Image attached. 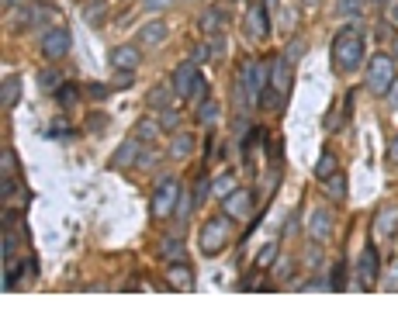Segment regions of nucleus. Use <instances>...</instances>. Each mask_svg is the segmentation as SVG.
<instances>
[{
    "instance_id": "1",
    "label": "nucleus",
    "mask_w": 398,
    "mask_h": 311,
    "mask_svg": "<svg viewBox=\"0 0 398 311\" xmlns=\"http://www.w3.org/2000/svg\"><path fill=\"white\" fill-rule=\"evenodd\" d=\"M329 56H332V69L350 76L364 66L367 56V42H364V28L361 25H346L332 35V45H329Z\"/></svg>"
},
{
    "instance_id": "2",
    "label": "nucleus",
    "mask_w": 398,
    "mask_h": 311,
    "mask_svg": "<svg viewBox=\"0 0 398 311\" xmlns=\"http://www.w3.org/2000/svg\"><path fill=\"white\" fill-rule=\"evenodd\" d=\"M233 215H226V211H218V215H211L204 225H201L198 232V249L201 256H218L222 249L229 246V239H233Z\"/></svg>"
},
{
    "instance_id": "3",
    "label": "nucleus",
    "mask_w": 398,
    "mask_h": 311,
    "mask_svg": "<svg viewBox=\"0 0 398 311\" xmlns=\"http://www.w3.org/2000/svg\"><path fill=\"white\" fill-rule=\"evenodd\" d=\"M398 80V69H395V56L388 52H374L370 56V66H367V93L374 97H388L392 83Z\"/></svg>"
},
{
    "instance_id": "4",
    "label": "nucleus",
    "mask_w": 398,
    "mask_h": 311,
    "mask_svg": "<svg viewBox=\"0 0 398 311\" xmlns=\"http://www.w3.org/2000/svg\"><path fill=\"white\" fill-rule=\"evenodd\" d=\"M177 197H180V180L177 177H163L156 190H153V197H149V211L156 221H163V218L173 215V208H177Z\"/></svg>"
},
{
    "instance_id": "5",
    "label": "nucleus",
    "mask_w": 398,
    "mask_h": 311,
    "mask_svg": "<svg viewBox=\"0 0 398 311\" xmlns=\"http://www.w3.org/2000/svg\"><path fill=\"white\" fill-rule=\"evenodd\" d=\"M69 49H73V35H69V28H63V25H52V28L42 35V56L49 62H59Z\"/></svg>"
},
{
    "instance_id": "6",
    "label": "nucleus",
    "mask_w": 398,
    "mask_h": 311,
    "mask_svg": "<svg viewBox=\"0 0 398 311\" xmlns=\"http://www.w3.org/2000/svg\"><path fill=\"white\" fill-rule=\"evenodd\" d=\"M242 31H246V38H250V42H264L267 35H270V14H267V4L253 0V4L246 7Z\"/></svg>"
},
{
    "instance_id": "7",
    "label": "nucleus",
    "mask_w": 398,
    "mask_h": 311,
    "mask_svg": "<svg viewBox=\"0 0 398 311\" xmlns=\"http://www.w3.org/2000/svg\"><path fill=\"white\" fill-rule=\"evenodd\" d=\"M201 80L198 73V62L187 59L180 62L177 69H173V76H170V83H173V93H177V100H191V90H194V83Z\"/></svg>"
},
{
    "instance_id": "8",
    "label": "nucleus",
    "mask_w": 398,
    "mask_h": 311,
    "mask_svg": "<svg viewBox=\"0 0 398 311\" xmlns=\"http://www.w3.org/2000/svg\"><path fill=\"white\" fill-rule=\"evenodd\" d=\"M14 21H18V25H35V28H42V25H49V21H59V11H56L52 4H32L28 11L14 14Z\"/></svg>"
},
{
    "instance_id": "9",
    "label": "nucleus",
    "mask_w": 398,
    "mask_h": 311,
    "mask_svg": "<svg viewBox=\"0 0 398 311\" xmlns=\"http://www.w3.org/2000/svg\"><path fill=\"white\" fill-rule=\"evenodd\" d=\"M139 156H142V142L132 135V139H125V142L115 149L111 170H132V166H139Z\"/></svg>"
},
{
    "instance_id": "10",
    "label": "nucleus",
    "mask_w": 398,
    "mask_h": 311,
    "mask_svg": "<svg viewBox=\"0 0 398 311\" xmlns=\"http://www.w3.org/2000/svg\"><path fill=\"white\" fill-rule=\"evenodd\" d=\"M250 208H253V194L250 190H242V187H235L233 194H226L222 197V211L233 218H246L250 215Z\"/></svg>"
},
{
    "instance_id": "11",
    "label": "nucleus",
    "mask_w": 398,
    "mask_h": 311,
    "mask_svg": "<svg viewBox=\"0 0 398 311\" xmlns=\"http://www.w3.org/2000/svg\"><path fill=\"white\" fill-rule=\"evenodd\" d=\"M308 235H312L315 242H326L332 235V215L326 208H312V211H308Z\"/></svg>"
},
{
    "instance_id": "12",
    "label": "nucleus",
    "mask_w": 398,
    "mask_h": 311,
    "mask_svg": "<svg viewBox=\"0 0 398 311\" xmlns=\"http://www.w3.org/2000/svg\"><path fill=\"white\" fill-rule=\"evenodd\" d=\"M270 87L281 93H288V87H291V62L284 52L277 59H270Z\"/></svg>"
},
{
    "instance_id": "13",
    "label": "nucleus",
    "mask_w": 398,
    "mask_h": 311,
    "mask_svg": "<svg viewBox=\"0 0 398 311\" xmlns=\"http://www.w3.org/2000/svg\"><path fill=\"white\" fill-rule=\"evenodd\" d=\"M139 62H142V52H139V45H115L111 49V66L115 69H139Z\"/></svg>"
},
{
    "instance_id": "14",
    "label": "nucleus",
    "mask_w": 398,
    "mask_h": 311,
    "mask_svg": "<svg viewBox=\"0 0 398 311\" xmlns=\"http://www.w3.org/2000/svg\"><path fill=\"white\" fill-rule=\"evenodd\" d=\"M170 28H166L163 21H146L142 28H139V45H149V49H156V45H163Z\"/></svg>"
},
{
    "instance_id": "15",
    "label": "nucleus",
    "mask_w": 398,
    "mask_h": 311,
    "mask_svg": "<svg viewBox=\"0 0 398 311\" xmlns=\"http://www.w3.org/2000/svg\"><path fill=\"white\" fill-rule=\"evenodd\" d=\"M170 283L166 287H177V291H194V274H191V266L180 259V263H170Z\"/></svg>"
},
{
    "instance_id": "16",
    "label": "nucleus",
    "mask_w": 398,
    "mask_h": 311,
    "mask_svg": "<svg viewBox=\"0 0 398 311\" xmlns=\"http://www.w3.org/2000/svg\"><path fill=\"white\" fill-rule=\"evenodd\" d=\"M226 25H229V21H226V11H222V7H208V11L201 14V31H204V35H222Z\"/></svg>"
},
{
    "instance_id": "17",
    "label": "nucleus",
    "mask_w": 398,
    "mask_h": 311,
    "mask_svg": "<svg viewBox=\"0 0 398 311\" xmlns=\"http://www.w3.org/2000/svg\"><path fill=\"white\" fill-rule=\"evenodd\" d=\"M170 159H187V156L194 153V135L191 131H177L173 139H170Z\"/></svg>"
},
{
    "instance_id": "18",
    "label": "nucleus",
    "mask_w": 398,
    "mask_h": 311,
    "mask_svg": "<svg viewBox=\"0 0 398 311\" xmlns=\"http://www.w3.org/2000/svg\"><path fill=\"white\" fill-rule=\"evenodd\" d=\"M374 228H377V235H385V239H388V235H395V228H398V204H385V208L377 211V225H374Z\"/></svg>"
},
{
    "instance_id": "19",
    "label": "nucleus",
    "mask_w": 398,
    "mask_h": 311,
    "mask_svg": "<svg viewBox=\"0 0 398 311\" xmlns=\"http://www.w3.org/2000/svg\"><path fill=\"white\" fill-rule=\"evenodd\" d=\"M173 83H160V87H153L149 90V97H146V104H149V111H163V107H170L173 104Z\"/></svg>"
},
{
    "instance_id": "20",
    "label": "nucleus",
    "mask_w": 398,
    "mask_h": 311,
    "mask_svg": "<svg viewBox=\"0 0 398 311\" xmlns=\"http://www.w3.org/2000/svg\"><path fill=\"white\" fill-rule=\"evenodd\" d=\"M377 270H381V259H377V249L367 246L364 256H361V277H364V287H370L374 283V277H377Z\"/></svg>"
},
{
    "instance_id": "21",
    "label": "nucleus",
    "mask_w": 398,
    "mask_h": 311,
    "mask_svg": "<svg viewBox=\"0 0 398 311\" xmlns=\"http://www.w3.org/2000/svg\"><path fill=\"white\" fill-rule=\"evenodd\" d=\"M18 100H21V76H7L4 87H0V107L11 111Z\"/></svg>"
},
{
    "instance_id": "22",
    "label": "nucleus",
    "mask_w": 398,
    "mask_h": 311,
    "mask_svg": "<svg viewBox=\"0 0 398 311\" xmlns=\"http://www.w3.org/2000/svg\"><path fill=\"white\" fill-rule=\"evenodd\" d=\"M160 131H163V128H160V122H153V118H139V122H135V128H132V135L142 142V146H146V142L153 146V142L160 139Z\"/></svg>"
},
{
    "instance_id": "23",
    "label": "nucleus",
    "mask_w": 398,
    "mask_h": 311,
    "mask_svg": "<svg viewBox=\"0 0 398 311\" xmlns=\"http://www.w3.org/2000/svg\"><path fill=\"white\" fill-rule=\"evenodd\" d=\"M160 256H163L166 263H180L187 252H184V242H180V235H166L163 242H160Z\"/></svg>"
},
{
    "instance_id": "24",
    "label": "nucleus",
    "mask_w": 398,
    "mask_h": 311,
    "mask_svg": "<svg viewBox=\"0 0 398 311\" xmlns=\"http://www.w3.org/2000/svg\"><path fill=\"white\" fill-rule=\"evenodd\" d=\"M332 173H339V159H336V153H326L319 156V163H315V180H329Z\"/></svg>"
},
{
    "instance_id": "25",
    "label": "nucleus",
    "mask_w": 398,
    "mask_h": 311,
    "mask_svg": "<svg viewBox=\"0 0 398 311\" xmlns=\"http://www.w3.org/2000/svg\"><path fill=\"white\" fill-rule=\"evenodd\" d=\"M52 97H56L59 107H76L80 104V87L76 83H63L59 90H52Z\"/></svg>"
},
{
    "instance_id": "26",
    "label": "nucleus",
    "mask_w": 398,
    "mask_h": 311,
    "mask_svg": "<svg viewBox=\"0 0 398 311\" xmlns=\"http://www.w3.org/2000/svg\"><path fill=\"white\" fill-rule=\"evenodd\" d=\"M218 118H222V107H218V104H215L211 97H208L204 104H198V124H204V128H211V124L218 122Z\"/></svg>"
},
{
    "instance_id": "27",
    "label": "nucleus",
    "mask_w": 398,
    "mask_h": 311,
    "mask_svg": "<svg viewBox=\"0 0 398 311\" xmlns=\"http://www.w3.org/2000/svg\"><path fill=\"white\" fill-rule=\"evenodd\" d=\"M104 14H107V0H90V4H83V21H87V25L98 28L100 21H104Z\"/></svg>"
},
{
    "instance_id": "28",
    "label": "nucleus",
    "mask_w": 398,
    "mask_h": 311,
    "mask_svg": "<svg viewBox=\"0 0 398 311\" xmlns=\"http://www.w3.org/2000/svg\"><path fill=\"white\" fill-rule=\"evenodd\" d=\"M322 184H326L329 201H336V204H339V201H346V177H343V173H332L329 180H322Z\"/></svg>"
},
{
    "instance_id": "29",
    "label": "nucleus",
    "mask_w": 398,
    "mask_h": 311,
    "mask_svg": "<svg viewBox=\"0 0 398 311\" xmlns=\"http://www.w3.org/2000/svg\"><path fill=\"white\" fill-rule=\"evenodd\" d=\"M63 83H66V80H63L59 69H42V73H38V87H42V90H59Z\"/></svg>"
},
{
    "instance_id": "30",
    "label": "nucleus",
    "mask_w": 398,
    "mask_h": 311,
    "mask_svg": "<svg viewBox=\"0 0 398 311\" xmlns=\"http://www.w3.org/2000/svg\"><path fill=\"white\" fill-rule=\"evenodd\" d=\"M260 107H267V111H274V115H277V111L284 107V93L274 90V87H267V90L260 93Z\"/></svg>"
},
{
    "instance_id": "31",
    "label": "nucleus",
    "mask_w": 398,
    "mask_h": 311,
    "mask_svg": "<svg viewBox=\"0 0 398 311\" xmlns=\"http://www.w3.org/2000/svg\"><path fill=\"white\" fill-rule=\"evenodd\" d=\"M233 190H235V177H233V170L211 180V194H215V197H226V194H233Z\"/></svg>"
},
{
    "instance_id": "32",
    "label": "nucleus",
    "mask_w": 398,
    "mask_h": 311,
    "mask_svg": "<svg viewBox=\"0 0 398 311\" xmlns=\"http://www.w3.org/2000/svg\"><path fill=\"white\" fill-rule=\"evenodd\" d=\"M177 124H180V111L170 104V107L160 111V128H163V131H177Z\"/></svg>"
},
{
    "instance_id": "33",
    "label": "nucleus",
    "mask_w": 398,
    "mask_h": 311,
    "mask_svg": "<svg viewBox=\"0 0 398 311\" xmlns=\"http://www.w3.org/2000/svg\"><path fill=\"white\" fill-rule=\"evenodd\" d=\"M211 194V180H208V173H201L198 184H194V194H191V201H194V208L198 204H204V197Z\"/></svg>"
},
{
    "instance_id": "34",
    "label": "nucleus",
    "mask_w": 398,
    "mask_h": 311,
    "mask_svg": "<svg viewBox=\"0 0 398 311\" xmlns=\"http://www.w3.org/2000/svg\"><path fill=\"white\" fill-rule=\"evenodd\" d=\"M364 4L367 0H339V4H336V11H339L343 18H357V14L364 11Z\"/></svg>"
},
{
    "instance_id": "35",
    "label": "nucleus",
    "mask_w": 398,
    "mask_h": 311,
    "mask_svg": "<svg viewBox=\"0 0 398 311\" xmlns=\"http://www.w3.org/2000/svg\"><path fill=\"white\" fill-rule=\"evenodd\" d=\"M132 83H135V73H132V69H115V83H111L115 90H129Z\"/></svg>"
},
{
    "instance_id": "36",
    "label": "nucleus",
    "mask_w": 398,
    "mask_h": 311,
    "mask_svg": "<svg viewBox=\"0 0 398 311\" xmlns=\"http://www.w3.org/2000/svg\"><path fill=\"white\" fill-rule=\"evenodd\" d=\"M274 259H277V242H267V246L260 249V256H257V266H260V270H267Z\"/></svg>"
},
{
    "instance_id": "37",
    "label": "nucleus",
    "mask_w": 398,
    "mask_h": 311,
    "mask_svg": "<svg viewBox=\"0 0 398 311\" xmlns=\"http://www.w3.org/2000/svg\"><path fill=\"white\" fill-rule=\"evenodd\" d=\"M329 291H346V266H343V263H336V266H332Z\"/></svg>"
},
{
    "instance_id": "38",
    "label": "nucleus",
    "mask_w": 398,
    "mask_h": 311,
    "mask_svg": "<svg viewBox=\"0 0 398 311\" xmlns=\"http://www.w3.org/2000/svg\"><path fill=\"white\" fill-rule=\"evenodd\" d=\"M208 97H211V87H208V80L201 76L198 83H194V90H191V100H198V104H204Z\"/></svg>"
},
{
    "instance_id": "39",
    "label": "nucleus",
    "mask_w": 398,
    "mask_h": 311,
    "mask_svg": "<svg viewBox=\"0 0 398 311\" xmlns=\"http://www.w3.org/2000/svg\"><path fill=\"white\" fill-rule=\"evenodd\" d=\"M301 52H305V42H301V38H295V42L284 49V56H288V62H291V66L301 59Z\"/></svg>"
},
{
    "instance_id": "40",
    "label": "nucleus",
    "mask_w": 398,
    "mask_h": 311,
    "mask_svg": "<svg viewBox=\"0 0 398 311\" xmlns=\"http://www.w3.org/2000/svg\"><path fill=\"white\" fill-rule=\"evenodd\" d=\"M211 52H215V49H211V42H204V45H194L191 59H194V62L201 66V62H208V59H211Z\"/></svg>"
},
{
    "instance_id": "41",
    "label": "nucleus",
    "mask_w": 398,
    "mask_h": 311,
    "mask_svg": "<svg viewBox=\"0 0 398 311\" xmlns=\"http://www.w3.org/2000/svg\"><path fill=\"white\" fill-rule=\"evenodd\" d=\"M49 139H73V128H69V124H52V128H49Z\"/></svg>"
},
{
    "instance_id": "42",
    "label": "nucleus",
    "mask_w": 398,
    "mask_h": 311,
    "mask_svg": "<svg viewBox=\"0 0 398 311\" xmlns=\"http://www.w3.org/2000/svg\"><path fill=\"white\" fill-rule=\"evenodd\" d=\"M107 93H111V87H104V83H90V87H87V97H90V100H104Z\"/></svg>"
},
{
    "instance_id": "43",
    "label": "nucleus",
    "mask_w": 398,
    "mask_h": 311,
    "mask_svg": "<svg viewBox=\"0 0 398 311\" xmlns=\"http://www.w3.org/2000/svg\"><path fill=\"white\" fill-rule=\"evenodd\" d=\"M0 163H4V177H11V173H14V153L4 149V153H0Z\"/></svg>"
},
{
    "instance_id": "44",
    "label": "nucleus",
    "mask_w": 398,
    "mask_h": 311,
    "mask_svg": "<svg viewBox=\"0 0 398 311\" xmlns=\"http://www.w3.org/2000/svg\"><path fill=\"white\" fill-rule=\"evenodd\" d=\"M170 4H173V0H142V7H146V11H166Z\"/></svg>"
},
{
    "instance_id": "45",
    "label": "nucleus",
    "mask_w": 398,
    "mask_h": 311,
    "mask_svg": "<svg viewBox=\"0 0 398 311\" xmlns=\"http://www.w3.org/2000/svg\"><path fill=\"white\" fill-rule=\"evenodd\" d=\"M388 159H392V163H398V135L392 139V146H388Z\"/></svg>"
},
{
    "instance_id": "46",
    "label": "nucleus",
    "mask_w": 398,
    "mask_h": 311,
    "mask_svg": "<svg viewBox=\"0 0 398 311\" xmlns=\"http://www.w3.org/2000/svg\"><path fill=\"white\" fill-rule=\"evenodd\" d=\"M388 97H392V104H395V107H398V80H395V83H392V90H388Z\"/></svg>"
},
{
    "instance_id": "47",
    "label": "nucleus",
    "mask_w": 398,
    "mask_h": 311,
    "mask_svg": "<svg viewBox=\"0 0 398 311\" xmlns=\"http://www.w3.org/2000/svg\"><path fill=\"white\" fill-rule=\"evenodd\" d=\"M392 21H395V25H398V0H395V4H392Z\"/></svg>"
},
{
    "instance_id": "48",
    "label": "nucleus",
    "mask_w": 398,
    "mask_h": 311,
    "mask_svg": "<svg viewBox=\"0 0 398 311\" xmlns=\"http://www.w3.org/2000/svg\"><path fill=\"white\" fill-rule=\"evenodd\" d=\"M301 4H305V7H319V0H301Z\"/></svg>"
},
{
    "instance_id": "49",
    "label": "nucleus",
    "mask_w": 398,
    "mask_h": 311,
    "mask_svg": "<svg viewBox=\"0 0 398 311\" xmlns=\"http://www.w3.org/2000/svg\"><path fill=\"white\" fill-rule=\"evenodd\" d=\"M18 4H21V0H4V7H18Z\"/></svg>"
},
{
    "instance_id": "50",
    "label": "nucleus",
    "mask_w": 398,
    "mask_h": 311,
    "mask_svg": "<svg viewBox=\"0 0 398 311\" xmlns=\"http://www.w3.org/2000/svg\"><path fill=\"white\" fill-rule=\"evenodd\" d=\"M392 52H395V56H398V35H395V42H392Z\"/></svg>"
}]
</instances>
